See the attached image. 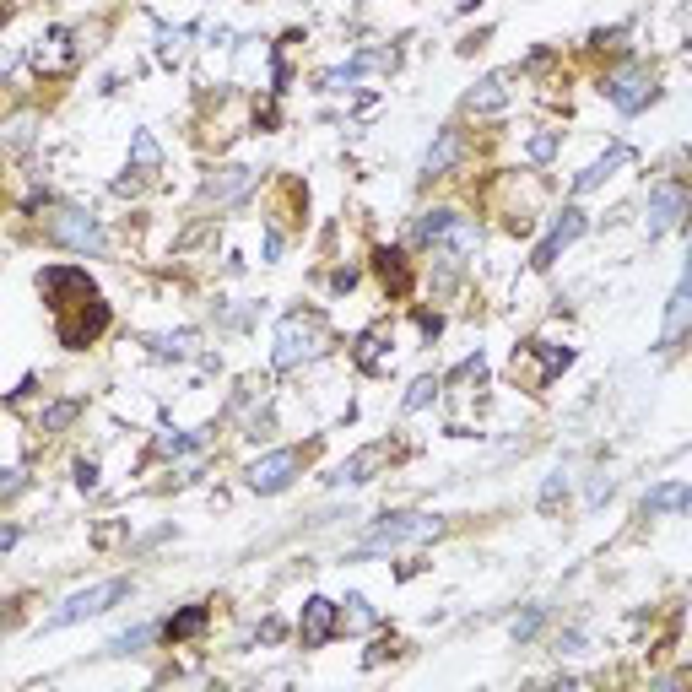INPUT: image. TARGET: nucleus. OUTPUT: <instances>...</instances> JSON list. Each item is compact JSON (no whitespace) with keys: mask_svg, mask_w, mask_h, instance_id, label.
I'll return each mask as SVG.
<instances>
[{"mask_svg":"<svg viewBox=\"0 0 692 692\" xmlns=\"http://www.w3.org/2000/svg\"><path fill=\"white\" fill-rule=\"evenodd\" d=\"M417 238L438 249V260H444L449 276H455L460 265H471L476 249H482V233H476V222L460 217V211H449V206L422 211V217H417Z\"/></svg>","mask_w":692,"mask_h":692,"instance_id":"nucleus-1","label":"nucleus"},{"mask_svg":"<svg viewBox=\"0 0 692 692\" xmlns=\"http://www.w3.org/2000/svg\"><path fill=\"white\" fill-rule=\"evenodd\" d=\"M444 530V519H433V514H384L374 530H368L363 541H357L346 557H379V552H395V547H406V541H422V536H438Z\"/></svg>","mask_w":692,"mask_h":692,"instance_id":"nucleus-2","label":"nucleus"},{"mask_svg":"<svg viewBox=\"0 0 692 692\" xmlns=\"http://www.w3.org/2000/svg\"><path fill=\"white\" fill-rule=\"evenodd\" d=\"M130 595V579H103V584H92V590H76V595H65V606L55 611V617L44 622L49 633L55 628H71V622H82V617H98V611H109L119 606Z\"/></svg>","mask_w":692,"mask_h":692,"instance_id":"nucleus-3","label":"nucleus"},{"mask_svg":"<svg viewBox=\"0 0 692 692\" xmlns=\"http://www.w3.org/2000/svg\"><path fill=\"white\" fill-rule=\"evenodd\" d=\"M44 233L55 238V244L76 249V255H109V233H103L87 211H55V217L44 222Z\"/></svg>","mask_w":692,"mask_h":692,"instance_id":"nucleus-4","label":"nucleus"},{"mask_svg":"<svg viewBox=\"0 0 692 692\" xmlns=\"http://www.w3.org/2000/svg\"><path fill=\"white\" fill-rule=\"evenodd\" d=\"M319 341H325V330H319L314 314H287L282 325H276V352H271L276 368H292V363H303V357H314Z\"/></svg>","mask_w":692,"mask_h":692,"instance_id":"nucleus-5","label":"nucleus"},{"mask_svg":"<svg viewBox=\"0 0 692 692\" xmlns=\"http://www.w3.org/2000/svg\"><path fill=\"white\" fill-rule=\"evenodd\" d=\"M109 330V303L103 298H87L82 303V314H60V346H71V352H82V346H92Z\"/></svg>","mask_w":692,"mask_h":692,"instance_id":"nucleus-6","label":"nucleus"},{"mask_svg":"<svg viewBox=\"0 0 692 692\" xmlns=\"http://www.w3.org/2000/svg\"><path fill=\"white\" fill-rule=\"evenodd\" d=\"M298 471H303L298 449H271V455H260L255 465H249V487L255 492H282Z\"/></svg>","mask_w":692,"mask_h":692,"instance_id":"nucleus-7","label":"nucleus"},{"mask_svg":"<svg viewBox=\"0 0 692 692\" xmlns=\"http://www.w3.org/2000/svg\"><path fill=\"white\" fill-rule=\"evenodd\" d=\"M606 98L617 103L622 114H638L649 98H655V76L644 71V65H628V71H617V76H606Z\"/></svg>","mask_w":692,"mask_h":692,"instance_id":"nucleus-8","label":"nucleus"},{"mask_svg":"<svg viewBox=\"0 0 692 692\" xmlns=\"http://www.w3.org/2000/svg\"><path fill=\"white\" fill-rule=\"evenodd\" d=\"M682 217H687V190L676 179H660L655 190H649V233L682 228Z\"/></svg>","mask_w":692,"mask_h":692,"instance_id":"nucleus-9","label":"nucleus"},{"mask_svg":"<svg viewBox=\"0 0 692 692\" xmlns=\"http://www.w3.org/2000/svg\"><path fill=\"white\" fill-rule=\"evenodd\" d=\"M579 233H584V211H579V206H563V217H557V222H552V233L536 244V260H530V265H536V271H552L557 255H563V249L574 244Z\"/></svg>","mask_w":692,"mask_h":692,"instance_id":"nucleus-10","label":"nucleus"},{"mask_svg":"<svg viewBox=\"0 0 692 692\" xmlns=\"http://www.w3.org/2000/svg\"><path fill=\"white\" fill-rule=\"evenodd\" d=\"M330 633H336V601H325V595H314V601L303 606V649H319V644H330Z\"/></svg>","mask_w":692,"mask_h":692,"instance_id":"nucleus-11","label":"nucleus"},{"mask_svg":"<svg viewBox=\"0 0 692 692\" xmlns=\"http://www.w3.org/2000/svg\"><path fill=\"white\" fill-rule=\"evenodd\" d=\"M628 163H633V146H611L606 157H595V163H590V168H584L579 179H574V195H590V190H601V184L611 179V173H617V168H628Z\"/></svg>","mask_w":692,"mask_h":692,"instance_id":"nucleus-12","label":"nucleus"},{"mask_svg":"<svg viewBox=\"0 0 692 692\" xmlns=\"http://www.w3.org/2000/svg\"><path fill=\"white\" fill-rule=\"evenodd\" d=\"M33 60H38V71H65V65L76 60V44H71V33H65V28H49L44 38H38Z\"/></svg>","mask_w":692,"mask_h":692,"instance_id":"nucleus-13","label":"nucleus"},{"mask_svg":"<svg viewBox=\"0 0 692 692\" xmlns=\"http://www.w3.org/2000/svg\"><path fill=\"white\" fill-rule=\"evenodd\" d=\"M379 465H384V444H368V449H357L352 460L336 465L330 487H357V482H368V471H379Z\"/></svg>","mask_w":692,"mask_h":692,"instance_id":"nucleus-14","label":"nucleus"},{"mask_svg":"<svg viewBox=\"0 0 692 692\" xmlns=\"http://www.w3.org/2000/svg\"><path fill=\"white\" fill-rule=\"evenodd\" d=\"M465 157V136L460 130H444V136H438L433 146H428V157H422V173H428V179H438V173H449Z\"/></svg>","mask_w":692,"mask_h":692,"instance_id":"nucleus-15","label":"nucleus"},{"mask_svg":"<svg viewBox=\"0 0 692 692\" xmlns=\"http://www.w3.org/2000/svg\"><path fill=\"white\" fill-rule=\"evenodd\" d=\"M249 190H255V168H222L217 179L206 184V201L228 206V201H238V195H249Z\"/></svg>","mask_w":692,"mask_h":692,"instance_id":"nucleus-16","label":"nucleus"},{"mask_svg":"<svg viewBox=\"0 0 692 692\" xmlns=\"http://www.w3.org/2000/svg\"><path fill=\"white\" fill-rule=\"evenodd\" d=\"M687 314H692V282L682 276L671 292V309H665V330H660V346H676L682 341V330H687Z\"/></svg>","mask_w":692,"mask_h":692,"instance_id":"nucleus-17","label":"nucleus"},{"mask_svg":"<svg viewBox=\"0 0 692 692\" xmlns=\"http://www.w3.org/2000/svg\"><path fill=\"white\" fill-rule=\"evenodd\" d=\"M471 114H492V109H503L509 103V71H492V76H482V82L471 87Z\"/></svg>","mask_w":692,"mask_h":692,"instance_id":"nucleus-18","label":"nucleus"},{"mask_svg":"<svg viewBox=\"0 0 692 692\" xmlns=\"http://www.w3.org/2000/svg\"><path fill=\"white\" fill-rule=\"evenodd\" d=\"M687 482H665V487H655V492H644V514H682L687 509Z\"/></svg>","mask_w":692,"mask_h":692,"instance_id":"nucleus-19","label":"nucleus"},{"mask_svg":"<svg viewBox=\"0 0 692 692\" xmlns=\"http://www.w3.org/2000/svg\"><path fill=\"white\" fill-rule=\"evenodd\" d=\"M384 363H390V341H384L379 330H368L363 346H357V368H363V374H384Z\"/></svg>","mask_w":692,"mask_h":692,"instance_id":"nucleus-20","label":"nucleus"},{"mask_svg":"<svg viewBox=\"0 0 692 692\" xmlns=\"http://www.w3.org/2000/svg\"><path fill=\"white\" fill-rule=\"evenodd\" d=\"M379 276H384V287H395V292L411 287V271H406L401 249H379Z\"/></svg>","mask_w":692,"mask_h":692,"instance_id":"nucleus-21","label":"nucleus"},{"mask_svg":"<svg viewBox=\"0 0 692 692\" xmlns=\"http://www.w3.org/2000/svg\"><path fill=\"white\" fill-rule=\"evenodd\" d=\"M206 628V606H184L179 617H168V628H163V638H173V644H179V638H195Z\"/></svg>","mask_w":692,"mask_h":692,"instance_id":"nucleus-22","label":"nucleus"},{"mask_svg":"<svg viewBox=\"0 0 692 692\" xmlns=\"http://www.w3.org/2000/svg\"><path fill=\"white\" fill-rule=\"evenodd\" d=\"M368 65H384V55H357L352 65H341V71H330V76H325V92H346V87L357 82V76L368 71Z\"/></svg>","mask_w":692,"mask_h":692,"instance_id":"nucleus-23","label":"nucleus"},{"mask_svg":"<svg viewBox=\"0 0 692 692\" xmlns=\"http://www.w3.org/2000/svg\"><path fill=\"white\" fill-rule=\"evenodd\" d=\"M157 357H190L195 352V330H168V336H152Z\"/></svg>","mask_w":692,"mask_h":692,"instance_id":"nucleus-24","label":"nucleus"},{"mask_svg":"<svg viewBox=\"0 0 692 692\" xmlns=\"http://www.w3.org/2000/svg\"><path fill=\"white\" fill-rule=\"evenodd\" d=\"M76 417H82V406H76V401H60V406H49L44 417H38V428H44V433H60V428H71Z\"/></svg>","mask_w":692,"mask_h":692,"instance_id":"nucleus-25","label":"nucleus"},{"mask_svg":"<svg viewBox=\"0 0 692 692\" xmlns=\"http://www.w3.org/2000/svg\"><path fill=\"white\" fill-rule=\"evenodd\" d=\"M157 628H130V633H119L114 644H109V655H130V649H141V644H152Z\"/></svg>","mask_w":692,"mask_h":692,"instance_id":"nucleus-26","label":"nucleus"},{"mask_svg":"<svg viewBox=\"0 0 692 692\" xmlns=\"http://www.w3.org/2000/svg\"><path fill=\"white\" fill-rule=\"evenodd\" d=\"M433 395H438V379H417V384H411V395H406V411H422Z\"/></svg>","mask_w":692,"mask_h":692,"instance_id":"nucleus-27","label":"nucleus"},{"mask_svg":"<svg viewBox=\"0 0 692 692\" xmlns=\"http://www.w3.org/2000/svg\"><path fill=\"white\" fill-rule=\"evenodd\" d=\"M136 163H141V173L157 168V141L146 136V130H136Z\"/></svg>","mask_w":692,"mask_h":692,"instance_id":"nucleus-28","label":"nucleus"},{"mask_svg":"<svg viewBox=\"0 0 692 692\" xmlns=\"http://www.w3.org/2000/svg\"><path fill=\"white\" fill-rule=\"evenodd\" d=\"M76 487H82V492L98 487V465H92V460H76Z\"/></svg>","mask_w":692,"mask_h":692,"instance_id":"nucleus-29","label":"nucleus"},{"mask_svg":"<svg viewBox=\"0 0 692 692\" xmlns=\"http://www.w3.org/2000/svg\"><path fill=\"white\" fill-rule=\"evenodd\" d=\"M557 492H568V476H563V471H552V482L541 487V503H547V509L557 503Z\"/></svg>","mask_w":692,"mask_h":692,"instance_id":"nucleus-30","label":"nucleus"},{"mask_svg":"<svg viewBox=\"0 0 692 692\" xmlns=\"http://www.w3.org/2000/svg\"><path fill=\"white\" fill-rule=\"evenodd\" d=\"M346 611H352V622H363V628H368V622H374V611H368V601H363V595H346Z\"/></svg>","mask_w":692,"mask_h":692,"instance_id":"nucleus-31","label":"nucleus"},{"mask_svg":"<svg viewBox=\"0 0 692 692\" xmlns=\"http://www.w3.org/2000/svg\"><path fill=\"white\" fill-rule=\"evenodd\" d=\"M22 492V471H0V498H17Z\"/></svg>","mask_w":692,"mask_h":692,"instance_id":"nucleus-32","label":"nucleus"},{"mask_svg":"<svg viewBox=\"0 0 692 692\" xmlns=\"http://www.w3.org/2000/svg\"><path fill=\"white\" fill-rule=\"evenodd\" d=\"M276 255H282V233L265 228V260H276Z\"/></svg>","mask_w":692,"mask_h":692,"instance_id":"nucleus-33","label":"nucleus"},{"mask_svg":"<svg viewBox=\"0 0 692 692\" xmlns=\"http://www.w3.org/2000/svg\"><path fill=\"white\" fill-rule=\"evenodd\" d=\"M11 541H17V530H11V525H0V547H11Z\"/></svg>","mask_w":692,"mask_h":692,"instance_id":"nucleus-34","label":"nucleus"}]
</instances>
